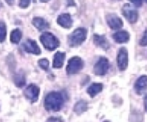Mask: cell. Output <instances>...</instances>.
<instances>
[{"mask_svg":"<svg viewBox=\"0 0 147 122\" xmlns=\"http://www.w3.org/2000/svg\"><path fill=\"white\" fill-rule=\"evenodd\" d=\"M64 103V99L61 92L51 91L46 95L44 99V108L48 111H59Z\"/></svg>","mask_w":147,"mask_h":122,"instance_id":"1","label":"cell"},{"mask_svg":"<svg viewBox=\"0 0 147 122\" xmlns=\"http://www.w3.org/2000/svg\"><path fill=\"white\" fill-rule=\"evenodd\" d=\"M87 34L85 28H77L68 36V44L71 47H77L81 45L85 41Z\"/></svg>","mask_w":147,"mask_h":122,"instance_id":"2","label":"cell"},{"mask_svg":"<svg viewBox=\"0 0 147 122\" xmlns=\"http://www.w3.org/2000/svg\"><path fill=\"white\" fill-rule=\"evenodd\" d=\"M40 40L45 48L47 49L48 50H51V51L56 50L60 45L59 39L54 35L49 32L43 33L40 35Z\"/></svg>","mask_w":147,"mask_h":122,"instance_id":"3","label":"cell"},{"mask_svg":"<svg viewBox=\"0 0 147 122\" xmlns=\"http://www.w3.org/2000/svg\"><path fill=\"white\" fill-rule=\"evenodd\" d=\"M84 66V62L81 57H77V56L72 57L68 61L67 66H66V73L68 75L77 74L83 69Z\"/></svg>","mask_w":147,"mask_h":122,"instance_id":"4","label":"cell"},{"mask_svg":"<svg viewBox=\"0 0 147 122\" xmlns=\"http://www.w3.org/2000/svg\"><path fill=\"white\" fill-rule=\"evenodd\" d=\"M109 68H110V63L108 59L105 57H101L94 64L93 72L95 75L102 76L107 73Z\"/></svg>","mask_w":147,"mask_h":122,"instance_id":"5","label":"cell"},{"mask_svg":"<svg viewBox=\"0 0 147 122\" xmlns=\"http://www.w3.org/2000/svg\"><path fill=\"white\" fill-rule=\"evenodd\" d=\"M122 13L124 17L131 24L136 23L138 20V11L130 4H125L122 8Z\"/></svg>","mask_w":147,"mask_h":122,"instance_id":"6","label":"cell"},{"mask_svg":"<svg viewBox=\"0 0 147 122\" xmlns=\"http://www.w3.org/2000/svg\"><path fill=\"white\" fill-rule=\"evenodd\" d=\"M117 64L121 71L127 69L128 65V53L125 47H121L117 56Z\"/></svg>","mask_w":147,"mask_h":122,"instance_id":"7","label":"cell"},{"mask_svg":"<svg viewBox=\"0 0 147 122\" xmlns=\"http://www.w3.org/2000/svg\"><path fill=\"white\" fill-rule=\"evenodd\" d=\"M40 94V88L35 84H30L24 91V95L25 98L31 102L34 103L38 100Z\"/></svg>","mask_w":147,"mask_h":122,"instance_id":"8","label":"cell"},{"mask_svg":"<svg viewBox=\"0 0 147 122\" xmlns=\"http://www.w3.org/2000/svg\"><path fill=\"white\" fill-rule=\"evenodd\" d=\"M22 47L25 52L34 55H40L41 53L40 47L36 42L31 39H28L22 43Z\"/></svg>","mask_w":147,"mask_h":122,"instance_id":"9","label":"cell"},{"mask_svg":"<svg viewBox=\"0 0 147 122\" xmlns=\"http://www.w3.org/2000/svg\"><path fill=\"white\" fill-rule=\"evenodd\" d=\"M107 23L112 29H119L123 25L122 19L116 15H109L107 16Z\"/></svg>","mask_w":147,"mask_h":122,"instance_id":"10","label":"cell"},{"mask_svg":"<svg viewBox=\"0 0 147 122\" xmlns=\"http://www.w3.org/2000/svg\"><path fill=\"white\" fill-rule=\"evenodd\" d=\"M93 41H94V44L97 47L102 50H107L110 48V43L105 35L94 34L93 36Z\"/></svg>","mask_w":147,"mask_h":122,"instance_id":"11","label":"cell"},{"mask_svg":"<svg viewBox=\"0 0 147 122\" xmlns=\"http://www.w3.org/2000/svg\"><path fill=\"white\" fill-rule=\"evenodd\" d=\"M134 89L138 94H141L147 89V75L140 76L134 84Z\"/></svg>","mask_w":147,"mask_h":122,"instance_id":"12","label":"cell"},{"mask_svg":"<svg viewBox=\"0 0 147 122\" xmlns=\"http://www.w3.org/2000/svg\"><path fill=\"white\" fill-rule=\"evenodd\" d=\"M57 23L62 27L66 28V29H69L71 27L73 21H72L71 15L69 14H61L59 15L57 18Z\"/></svg>","mask_w":147,"mask_h":122,"instance_id":"13","label":"cell"},{"mask_svg":"<svg viewBox=\"0 0 147 122\" xmlns=\"http://www.w3.org/2000/svg\"><path fill=\"white\" fill-rule=\"evenodd\" d=\"M32 25H34L36 29H38L39 31H43L46 29H49L50 25L49 23L42 17H35L33 18L32 21Z\"/></svg>","mask_w":147,"mask_h":122,"instance_id":"14","label":"cell"},{"mask_svg":"<svg viewBox=\"0 0 147 122\" xmlns=\"http://www.w3.org/2000/svg\"><path fill=\"white\" fill-rule=\"evenodd\" d=\"M66 53L63 52H56L53 60V67L54 68H61L63 65Z\"/></svg>","mask_w":147,"mask_h":122,"instance_id":"15","label":"cell"},{"mask_svg":"<svg viewBox=\"0 0 147 122\" xmlns=\"http://www.w3.org/2000/svg\"><path fill=\"white\" fill-rule=\"evenodd\" d=\"M103 85L102 83H94L92 85H90L88 87L87 90V92L91 98H94V96H97L98 93H100L103 90Z\"/></svg>","mask_w":147,"mask_h":122,"instance_id":"16","label":"cell"},{"mask_svg":"<svg viewBox=\"0 0 147 122\" xmlns=\"http://www.w3.org/2000/svg\"><path fill=\"white\" fill-rule=\"evenodd\" d=\"M113 37L115 41L118 43H125L129 40L130 35L126 31H119L114 33Z\"/></svg>","mask_w":147,"mask_h":122,"instance_id":"17","label":"cell"},{"mask_svg":"<svg viewBox=\"0 0 147 122\" xmlns=\"http://www.w3.org/2000/svg\"><path fill=\"white\" fill-rule=\"evenodd\" d=\"M87 109H88V104L87 101L84 100H80L74 105L73 110L77 114L80 115L87 111Z\"/></svg>","mask_w":147,"mask_h":122,"instance_id":"18","label":"cell"},{"mask_svg":"<svg viewBox=\"0 0 147 122\" xmlns=\"http://www.w3.org/2000/svg\"><path fill=\"white\" fill-rule=\"evenodd\" d=\"M14 82H15V85L18 88L23 87L26 83V78H25V74L22 72L15 74V77H14Z\"/></svg>","mask_w":147,"mask_h":122,"instance_id":"19","label":"cell"},{"mask_svg":"<svg viewBox=\"0 0 147 122\" xmlns=\"http://www.w3.org/2000/svg\"><path fill=\"white\" fill-rule=\"evenodd\" d=\"M22 37V32L19 29H15L10 34V41L13 44H18Z\"/></svg>","mask_w":147,"mask_h":122,"instance_id":"20","label":"cell"},{"mask_svg":"<svg viewBox=\"0 0 147 122\" xmlns=\"http://www.w3.org/2000/svg\"><path fill=\"white\" fill-rule=\"evenodd\" d=\"M7 37V27L3 22H0V43L5 40Z\"/></svg>","mask_w":147,"mask_h":122,"instance_id":"21","label":"cell"},{"mask_svg":"<svg viewBox=\"0 0 147 122\" xmlns=\"http://www.w3.org/2000/svg\"><path fill=\"white\" fill-rule=\"evenodd\" d=\"M38 65L43 71H48L49 68V61L46 58H42L38 60Z\"/></svg>","mask_w":147,"mask_h":122,"instance_id":"22","label":"cell"},{"mask_svg":"<svg viewBox=\"0 0 147 122\" xmlns=\"http://www.w3.org/2000/svg\"><path fill=\"white\" fill-rule=\"evenodd\" d=\"M31 0H19V6L20 7L25 9L28 7H29L30 4Z\"/></svg>","mask_w":147,"mask_h":122,"instance_id":"23","label":"cell"},{"mask_svg":"<svg viewBox=\"0 0 147 122\" xmlns=\"http://www.w3.org/2000/svg\"><path fill=\"white\" fill-rule=\"evenodd\" d=\"M139 44L141 46H147V29H146L145 32L144 33V35H143L142 38L140 40Z\"/></svg>","mask_w":147,"mask_h":122,"instance_id":"24","label":"cell"},{"mask_svg":"<svg viewBox=\"0 0 147 122\" xmlns=\"http://www.w3.org/2000/svg\"><path fill=\"white\" fill-rule=\"evenodd\" d=\"M129 1L136 7H141L142 6L143 0H129Z\"/></svg>","mask_w":147,"mask_h":122,"instance_id":"25","label":"cell"},{"mask_svg":"<svg viewBox=\"0 0 147 122\" xmlns=\"http://www.w3.org/2000/svg\"><path fill=\"white\" fill-rule=\"evenodd\" d=\"M46 122H63L62 119L59 117H55V116H51L49 118Z\"/></svg>","mask_w":147,"mask_h":122,"instance_id":"26","label":"cell"},{"mask_svg":"<svg viewBox=\"0 0 147 122\" xmlns=\"http://www.w3.org/2000/svg\"><path fill=\"white\" fill-rule=\"evenodd\" d=\"M144 109H145V111L147 112V94L144 96Z\"/></svg>","mask_w":147,"mask_h":122,"instance_id":"27","label":"cell"},{"mask_svg":"<svg viewBox=\"0 0 147 122\" xmlns=\"http://www.w3.org/2000/svg\"><path fill=\"white\" fill-rule=\"evenodd\" d=\"M5 2L9 5H12L14 4V2H15V0H5Z\"/></svg>","mask_w":147,"mask_h":122,"instance_id":"28","label":"cell"},{"mask_svg":"<svg viewBox=\"0 0 147 122\" xmlns=\"http://www.w3.org/2000/svg\"><path fill=\"white\" fill-rule=\"evenodd\" d=\"M49 0H40V2H43V3H46V2H49Z\"/></svg>","mask_w":147,"mask_h":122,"instance_id":"29","label":"cell"},{"mask_svg":"<svg viewBox=\"0 0 147 122\" xmlns=\"http://www.w3.org/2000/svg\"><path fill=\"white\" fill-rule=\"evenodd\" d=\"M104 122H110V121H104Z\"/></svg>","mask_w":147,"mask_h":122,"instance_id":"30","label":"cell"},{"mask_svg":"<svg viewBox=\"0 0 147 122\" xmlns=\"http://www.w3.org/2000/svg\"><path fill=\"white\" fill-rule=\"evenodd\" d=\"M146 2H147V0H146Z\"/></svg>","mask_w":147,"mask_h":122,"instance_id":"31","label":"cell"}]
</instances>
